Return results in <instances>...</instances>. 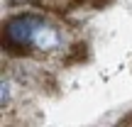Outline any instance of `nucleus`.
I'll list each match as a JSON object with an SVG mask.
<instances>
[{"label":"nucleus","mask_w":132,"mask_h":127,"mask_svg":"<svg viewBox=\"0 0 132 127\" xmlns=\"http://www.w3.org/2000/svg\"><path fill=\"white\" fill-rule=\"evenodd\" d=\"M44 20L37 15H15L5 22V49H27L32 44L34 29Z\"/></svg>","instance_id":"1"},{"label":"nucleus","mask_w":132,"mask_h":127,"mask_svg":"<svg viewBox=\"0 0 132 127\" xmlns=\"http://www.w3.org/2000/svg\"><path fill=\"white\" fill-rule=\"evenodd\" d=\"M59 44H61V37H59V32L54 27L42 22L34 29V37H32V47L34 49H39V52H54Z\"/></svg>","instance_id":"2"},{"label":"nucleus","mask_w":132,"mask_h":127,"mask_svg":"<svg viewBox=\"0 0 132 127\" xmlns=\"http://www.w3.org/2000/svg\"><path fill=\"white\" fill-rule=\"evenodd\" d=\"M10 103V81L7 78H3V83H0V105H7Z\"/></svg>","instance_id":"3"}]
</instances>
